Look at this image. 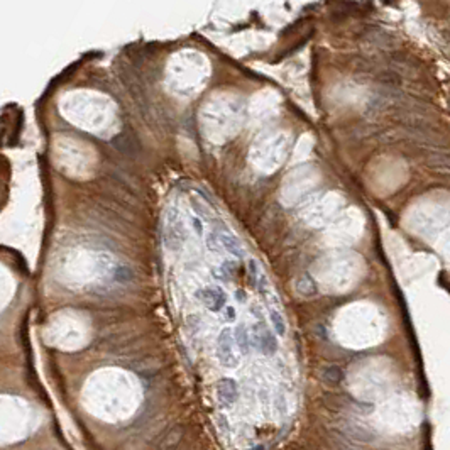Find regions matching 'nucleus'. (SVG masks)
<instances>
[{"instance_id":"9","label":"nucleus","mask_w":450,"mask_h":450,"mask_svg":"<svg viewBox=\"0 0 450 450\" xmlns=\"http://www.w3.org/2000/svg\"><path fill=\"white\" fill-rule=\"evenodd\" d=\"M184 239H187L184 224H183L181 217H179V211L174 208V210L169 211V215L166 219L164 241H166V246L171 249V251H178V249L184 244Z\"/></svg>"},{"instance_id":"17","label":"nucleus","mask_w":450,"mask_h":450,"mask_svg":"<svg viewBox=\"0 0 450 450\" xmlns=\"http://www.w3.org/2000/svg\"><path fill=\"white\" fill-rule=\"evenodd\" d=\"M192 224L195 227V230H197V234H202V232H203V224H202V220H200L198 217H192Z\"/></svg>"},{"instance_id":"18","label":"nucleus","mask_w":450,"mask_h":450,"mask_svg":"<svg viewBox=\"0 0 450 450\" xmlns=\"http://www.w3.org/2000/svg\"><path fill=\"white\" fill-rule=\"evenodd\" d=\"M225 316L229 322H234L235 320V310L234 306H225Z\"/></svg>"},{"instance_id":"5","label":"nucleus","mask_w":450,"mask_h":450,"mask_svg":"<svg viewBox=\"0 0 450 450\" xmlns=\"http://www.w3.org/2000/svg\"><path fill=\"white\" fill-rule=\"evenodd\" d=\"M73 93L75 95H70L61 100V112L65 117L70 119V122L90 130H100L109 127L115 120L114 105L110 103L109 98H103L95 93L92 109H85L80 98L76 97V92Z\"/></svg>"},{"instance_id":"11","label":"nucleus","mask_w":450,"mask_h":450,"mask_svg":"<svg viewBox=\"0 0 450 450\" xmlns=\"http://www.w3.org/2000/svg\"><path fill=\"white\" fill-rule=\"evenodd\" d=\"M252 342L254 346L257 347V351H261L262 354H266V356H273V354L278 351L276 337H274L273 332H269V328L264 325L262 322H259V324L254 327Z\"/></svg>"},{"instance_id":"3","label":"nucleus","mask_w":450,"mask_h":450,"mask_svg":"<svg viewBox=\"0 0 450 450\" xmlns=\"http://www.w3.org/2000/svg\"><path fill=\"white\" fill-rule=\"evenodd\" d=\"M206 137L211 141L227 139L241 124V103L234 98L222 95L206 102L203 114H200Z\"/></svg>"},{"instance_id":"19","label":"nucleus","mask_w":450,"mask_h":450,"mask_svg":"<svg viewBox=\"0 0 450 450\" xmlns=\"http://www.w3.org/2000/svg\"><path fill=\"white\" fill-rule=\"evenodd\" d=\"M237 300H239V301H242V303H244V301L247 300V298H246V291H241V289L237 291Z\"/></svg>"},{"instance_id":"4","label":"nucleus","mask_w":450,"mask_h":450,"mask_svg":"<svg viewBox=\"0 0 450 450\" xmlns=\"http://www.w3.org/2000/svg\"><path fill=\"white\" fill-rule=\"evenodd\" d=\"M420 406L406 398L389 400L379 406L374 413V423L379 430L391 435L410 433L420 425Z\"/></svg>"},{"instance_id":"15","label":"nucleus","mask_w":450,"mask_h":450,"mask_svg":"<svg viewBox=\"0 0 450 450\" xmlns=\"http://www.w3.org/2000/svg\"><path fill=\"white\" fill-rule=\"evenodd\" d=\"M235 343H237V347L241 349L242 354H247L249 352V349H251V337H249L246 327H239V328H237Z\"/></svg>"},{"instance_id":"2","label":"nucleus","mask_w":450,"mask_h":450,"mask_svg":"<svg viewBox=\"0 0 450 450\" xmlns=\"http://www.w3.org/2000/svg\"><path fill=\"white\" fill-rule=\"evenodd\" d=\"M208 65L197 51H181V55L171 58L168 65V83L178 95L192 97L206 82Z\"/></svg>"},{"instance_id":"7","label":"nucleus","mask_w":450,"mask_h":450,"mask_svg":"<svg viewBox=\"0 0 450 450\" xmlns=\"http://www.w3.org/2000/svg\"><path fill=\"white\" fill-rule=\"evenodd\" d=\"M47 342L65 351H75L87 343L88 330L87 325L80 320V316L71 313H61L55 320H51L46 332Z\"/></svg>"},{"instance_id":"14","label":"nucleus","mask_w":450,"mask_h":450,"mask_svg":"<svg viewBox=\"0 0 450 450\" xmlns=\"http://www.w3.org/2000/svg\"><path fill=\"white\" fill-rule=\"evenodd\" d=\"M217 235H219L220 246L225 247L232 256H235V257L244 256V247L241 246L239 239H237L234 234H230V232H217Z\"/></svg>"},{"instance_id":"10","label":"nucleus","mask_w":450,"mask_h":450,"mask_svg":"<svg viewBox=\"0 0 450 450\" xmlns=\"http://www.w3.org/2000/svg\"><path fill=\"white\" fill-rule=\"evenodd\" d=\"M235 338L232 337V332L229 328L222 330L219 338H217V356L225 367H234L239 362V357L235 354Z\"/></svg>"},{"instance_id":"13","label":"nucleus","mask_w":450,"mask_h":450,"mask_svg":"<svg viewBox=\"0 0 450 450\" xmlns=\"http://www.w3.org/2000/svg\"><path fill=\"white\" fill-rule=\"evenodd\" d=\"M217 396H219L220 403L230 406L239 398V388L232 379H222L217 384Z\"/></svg>"},{"instance_id":"12","label":"nucleus","mask_w":450,"mask_h":450,"mask_svg":"<svg viewBox=\"0 0 450 450\" xmlns=\"http://www.w3.org/2000/svg\"><path fill=\"white\" fill-rule=\"evenodd\" d=\"M197 298L208 308L210 311L225 310L227 306V295L220 286H205L197 291Z\"/></svg>"},{"instance_id":"1","label":"nucleus","mask_w":450,"mask_h":450,"mask_svg":"<svg viewBox=\"0 0 450 450\" xmlns=\"http://www.w3.org/2000/svg\"><path fill=\"white\" fill-rule=\"evenodd\" d=\"M141 403V388L130 374L103 369L92 374L83 388V405L93 416L105 421H122Z\"/></svg>"},{"instance_id":"8","label":"nucleus","mask_w":450,"mask_h":450,"mask_svg":"<svg viewBox=\"0 0 450 450\" xmlns=\"http://www.w3.org/2000/svg\"><path fill=\"white\" fill-rule=\"evenodd\" d=\"M286 147V136H283L281 132L268 134L266 137H261L257 142H254L252 161L257 168L264 169V171H273V169H276L281 164Z\"/></svg>"},{"instance_id":"16","label":"nucleus","mask_w":450,"mask_h":450,"mask_svg":"<svg viewBox=\"0 0 450 450\" xmlns=\"http://www.w3.org/2000/svg\"><path fill=\"white\" fill-rule=\"evenodd\" d=\"M269 320H271L274 332H276L278 335H284V333H286V324H284L283 315L279 313L278 310H274V308L269 310Z\"/></svg>"},{"instance_id":"6","label":"nucleus","mask_w":450,"mask_h":450,"mask_svg":"<svg viewBox=\"0 0 450 450\" xmlns=\"http://www.w3.org/2000/svg\"><path fill=\"white\" fill-rule=\"evenodd\" d=\"M38 425L36 413L25 401L4 396L2 398V442H17L28 437Z\"/></svg>"}]
</instances>
